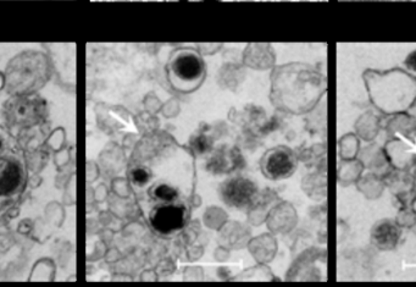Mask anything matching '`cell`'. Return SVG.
<instances>
[{
	"label": "cell",
	"mask_w": 416,
	"mask_h": 287,
	"mask_svg": "<svg viewBox=\"0 0 416 287\" xmlns=\"http://www.w3.org/2000/svg\"><path fill=\"white\" fill-rule=\"evenodd\" d=\"M47 113L45 102L39 97L20 96L5 106V116L8 122L15 126L29 127L38 124Z\"/></svg>",
	"instance_id": "obj_1"
},
{
	"label": "cell",
	"mask_w": 416,
	"mask_h": 287,
	"mask_svg": "<svg viewBox=\"0 0 416 287\" xmlns=\"http://www.w3.org/2000/svg\"><path fill=\"white\" fill-rule=\"evenodd\" d=\"M150 223L162 234H171L185 224V209L178 206H160L152 213Z\"/></svg>",
	"instance_id": "obj_2"
},
{
	"label": "cell",
	"mask_w": 416,
	"mask_h": 287,
	"mask_svg": "<svg viewBox=\"0 0 416 287\" xmlns=\"http://www.w3.org/2000/svg\"><path fill=\"white\" fill-rule=\"evenodd\" d=\"M222 193L225 201L231 206H244L253 201L257 188L253 182L245 178H234L226 183Z\"/></svg>",
	"instance_id": "obj_3"
},
{
	"label": "cell",
	"mask_w": 416,
	"mask_h": 287,
	"mask_svg": "<svg viewBox=\"0 0 416 287\" xmlns=\"http://www.w3.org/2000/svg\"><path fill=\"white\" fill-rule=\"evenodd\" d=\"M265 169L270 176L276 178L288 176L293 170L292 158L287 152L276 150L268 155Z\"/></svg>",
	"instance_id": "obj_4"
},
{
	"label": "cell",
	"mask_w": 416,
	"mask_h": 287,
	"mask_svg": "<svg viewBox=\"0 0 416 287\" xmlns=\"http://www.w3.org/2000/svg\"><path fill=\"white\" fill-rule=\"evenodd\" d=\"M203 65L201 60L194 55L186 54L178 57L173 65V71L176 76L182 80H194L198 76H201Z\"/></svg>",
	"instance_id": "obj_5"
},
{
	"label": "cell",
	"mask_w": 416,
	"mask_h": 287,
	"mask_svg": "<svg viewBox=\"0 0 416 287\" xmlns=\"http://www.w3.org/2000/svg\"><path fill=\"white\" fill-rule=\"evenodd\" d=\"M21 169L14 162L6 163L0 172V196H6L14 192L21 181Z\"/></svg>",
	"instance_id": "obj_6"
},
{
	"label": "cell",
	"mask_w": 416,
	"mask_h": 287,
	"mask_svg": "<svg viewBox=\"0 0 416 287\" xmlns=\"http://www.w3.org/2000/svg\"><path fill=\"white\" fill-rule=\"evenodd\" d=\"M154 196L157 197L160 201L171 202L178 197V191L173 187L168 185H160L155 188Z\"/></svg>",
	"instance_id": "obj_7"
},
{
	"label": "cell",
	"mask_w": 416,
	"mask_h": 287,
	"mask_svg": "<svg viewBox=\"0 0 416 287\" xmlns=\"http://www.w3.org/2000/svg\"><path fill=\"white\" fill-rule=\"evenodd\" d=\"M132 178L137 185H144L149 181V174L144 169H136L132 172Z\"/></svg>",
	"instance_id": "obj_8"
},
{
	"label": "cell",
	"mask_w": 416,
	"mask_h": 287,
	"mask_svg": "<svg viewBox=\"0 0 416 287\" xmlns=\"http://www.w3.org/2000/svg\"><path fill=\"white\" fill-rule=\"evenodd\" d=\"M208 147H209V144H208V139H206V137H204V136H201L199 139H196V144H194V148H196L199 153L206 152Z\"/></svg>",
	"instance_id": "obj_9"
},
{
	"label": "cell",
	"mask_w": 416,
	"mask_h": 287,
	"mask_svg": "<svg viewBox=\"0 0 416 287\" xmlns=\"http://www.w3.org/2000/svg\"><path fill=\"white\" fill-rule=\"evenodd\" d=\"M406 65H407L408 67H410L412 70H416V52H414V53L410 54V55L408 57Z\"/></svg>",
	"instance_id": "obj_10"
},
{
	"label": "cell",
	"mask_w": 416,
	"mask_h": 287,
	"mask_svg": "<svg viewBox=\"0 0 416 287\" xmlns=\"http://www.w3.org/2000/svg\"><path fill=\"white\" fill-rule=\"evenodd\" d=\"M353 1H358V0H353ZM361 1H368V0H361ZM370 1H376V0H370Z\"/></svg>",
	"instance_id": "obj_11"
},
{
	"label": "cell",
	"mask_w": 416,
	"mask_h": 287,
	"mask_svg": "<svg viewBox=\"0 0 416 287\" xmlns=\"http://www.w3.org/2000/svg\"><path fill=\"white\" fill-rule=\"evenodd\" d=\"M206 1H217V0H206Z\"/></svg>",
	"instance_id": "obj_12"
},
{
	"label": "cell",
	"mask_w": 416,
	"mask_h": 287,
	"mask_svg": "<svg viewBox=\"0 0 416 287\" xmlns=\"http://www.w3.org/2000/svg\"><path fill=\"white\" fill-rule=\"evenodd\" d=\"M414 208H415V211H416V201H415V203H414Z\"/></svg>",
	"instance_id": "obj_13"
},
{
	"label": "cell",
	"mask_w": 416,
	"mask_h": 287,
	"mask_svg": "<svg viewBox=\"0 0 416 287\" xmlns=\"http://www.w3.org/2000/svg\"><path fill=\"white\" fill-rule=\"evenodd\" d=\"M0 148H1V141H0Z\"/></svg>",
	"instance_id": "obj_14"
}]
</instances>
